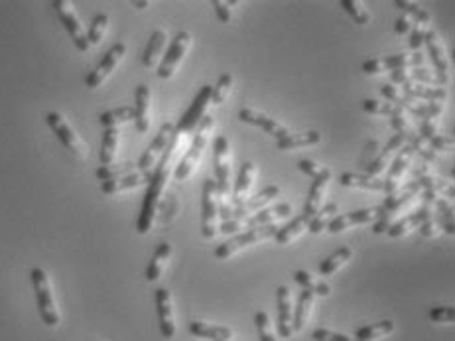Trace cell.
<instances>
[{"label":"cell","mask_w":455,"mask_h":341,"mask_svg":"<svg viewBox=\"0 0 455 341\" xmlns=\"http://www.w3.org/2000/svg\"><path fill=\"white\" fill-rule=\"evenodd\" d=\"M184 142V134L181 132H174L170 144L166 148V152L160 158V162L152 172L150 176V182H148L146 195H144V202H142V212H140V217L136 221V231L140 235H146L148 231L152 229L156 219V212H158V205H160V197H162V192L168 179H170L171 172H174V158L178 154L179 144Z\"/></svg>","instance_id":"6da1fadb"},{"label":"cell","mask_w":455,"mask_h":341,"mask_svg":"<svg viewBox=\"0 0 455 341\" xmlns=\"http://www.w3.org/2000/svg\"><path fill=\"white\" fill-rule=\"evenodd\" d=\"M213 129H215V119H213L211 114H205L204 121L199 122V127L195 129L197 132H195L191 147H189L186 156H184V158L176 164V168H174V178L178 179V182H184V179H187L194 174L195 166L199 164L205 147H207V142H209V137H211Z\"/></svg>","instance_id":"7a4b0ae2"},{"label":"cell","mask_w":455,"mask_h":341,"mask_svg":"<svg viewBox=\"0 0 455 341\" xmlns=\"http://www.w3.org/2000/svg\"><path fill=\"white\" fill-rule=\"evenodd\" d=\"M278 225L276 223H270V225H262V227H254V229H249V231H244L241 235H235L233 239H229L225 243H221L213 254H215V259L219 260H227L231 259L233 254H236L239 251H243L246 247H251V244H256L260 241H266V239H272V237H276L278 233Z\"/></svg>","instance_id":"3957f363"},{"label":"cell","mask_w":455,"mask_h":341,"mask_svg":"<svg viewBox=\"0 0 455 341\" xmlns=\"http://www.w3.org/2000/svg\"><path fill=\"white\" fill-rule=\"evenodd\" d=\"M32 278L34 292H36V302H38V310L44 320V324L48 327H56L59 324V312L54 302V294H51V286H49V278L44 268H32L30 272Z\"/></svg>","instance_id":"277c9868"},{"label":"cell","mask_w":455,"mask_h":341,"mask_svg":"<svg viewBox=\"0 0 455 341\" xmlns=\"http://www.w3.org/2000/svg\"><path fill=\"white\" fill-rule=\"evenodd\" d=\"M213 172H215V186L217 199L229 202L231 192V147L227 137H217L213 144Z\"/></svg>","instance_id":"5b68a950"},{"label":"cell","mask_w":455,"mask_h":341,"mask_svg":"<svg viewBox=\"0 0 455 341\" xmlns=\"http://www.w3.org/2000/svg\"><path fill=\"white\" fill-rule=\"evenodd\" d=\"M191 41H194V38H191V34L187 32V30H181L174 38L171 46L166 51V56L158 64V71L156 74H158L160 79H171L176 75L179 64L184 61V57L187 56V51L191 48Z\"/></svg>","instance_id":"8992f818"},{"label":"cell","mask_w":455,"mask_h":341,"mask_svg":"<svg viewBox=\"0 0 455 341\" xmlns=\"http://www.w3.org/2000/svg\"><path fill=\"white\" fill-rule=\"evenodd\" d=\"M424 56L420 51L414 54H396V56L379 57V59H369L363 64V71L366 75H379L384 71H404V69H414V67H422Z\"/></svg>","instance_id":"52a82bcc"},{"label":"cell","mask_w":455,"mask_h":341,"mask_svg":"<svg viewBox=\"0 0 455 341\" xmlns=\"http://www.w3.org/2000/svg\"><path fill=\"white\" fill-rule=\"evenodd\" d=\"M46 122H48L49 129L54 130V134H56L57 139H59V142H61L69 152H74V154L77 156V158H81V160H85V158L89 156V150L85 147V142L77 137V132L71 129V124L65 121L64 114L56 113V111H54V113H48L46 114Z\"/></svg>","instance_id":"ba28073f"},{"label":"cell","mask_w":455,"mask_h":341,"mask_svg":"<svg viewBox=\"0 0 455 341\" xmlns=\"http://www.w3.org/2000/svg\"><path fill=\"white\" fill-rule=\"evenodd\" d=\"M51 6L57 12L61 24H64V28L69 34V38L75 44V48L79 49V51H87L91 46L89 41H87V34L83 30L81 20H79L77 12H75L74 4L69 0H56V2H51Z\"/></svg>","instance_id":"9c48e42d"},{"label":"cell","mask_w":455,"mask_h":341,"mask_svg":"<svg viewBox=\"0 0 455 341\" xmlns=\"http://www.w3.org/2000/svg\"><path fill=\"white\" fill-rule=\"evenodd\" d=\"M217 186L215 179L207 178L204 182V194H201V235L204 239H215L219 233L217 227Z\"/></svg>","instance_id":"30bf717a"},{"label":"cell","mask_w":455,"mask_h":341,"mask_svg":"<svg viewBox=\"0 0 455 341\" xmlns=\"http://www.w3.org/2000/svg\"><path fill=\"white\" fill-rule=\"evenodd\" d=\"M390 83L394 85H400L402 91L406 93L408 99L412 101H426V103H438V105H444L447 99V93L444 89H436V87H426V85H420V83L410 81L404 71H392L390 75Z\"/></svg>","instance_id":"8fae6325"},{"label":"cell","mask_w":455,"mask_h":341,"mask_svg":"<svg viewBox=\"0 0 455 341\" xmlns=\"http://www.w3.org/2000/svg\"><path fill=\"white\" fill-rule=\"evenodd\" d=\"M174 132H176V127H174L171 122L162 124V129L156 134V139L150 142V147L144 150V154L140 156V160L136 162V168H139L140 172H144V174H152V172H154V168L158 166V162H160V158H162L164 152H166V148L170 144Z\"/></svg>","instance_id":"7c38bea8"},{"label":"cell","mask_w":455,"mask_h":341,"mask_svg":"<svg viewBox=\"0 0 455 341\" xmlns=\"http://www.w3.org/2000/svg\"><path fill=\"white\" fill-rule=\"evenodd\" d=\"M211 93H213L211 85H204V87L199 89V93H197V95L194 97V101H191L189 109H187L186 113L181 114L178 127H176V132L186 134V132H191V130H195L197 127H199V122L204 121L207 107L211 105Z\"/></svg>","instance_id":"4fadbf2b"},{"label":"cell","mask_w":455,"mask_h":341,"mask_svg":"<svg viewBox=\"0 0 455 341\" xmlns=\"http://www.w3.org/2000/svg\"><path fill=\"white\" fill-rule=\"evenodd\" d=\"M124 56H126V44H124V41H116L113 48L109 49L105 56H103L101 64L87 75L85 85H87L89 89H97V87H101V85L106 81V77L116 69V65L121 64Z\"/></svg>","instance_id":"5bb4252c"},{"label":"cell","mask_w":455,"mask_h":341,"mask_svg":"<svg viewBox=\"0 0 455 341\" xmlns=\"http://www.w3.org/2000/svg\"><path fill=\"white\" fill-rule=\"evenodd\" d=\"M382 217V207H366V209H357V212L343 213L337 215L331 223L327 225V231L331 235L343 233L353 225H369V223H376Z\"/></svg>","instance_id":"9a60e30c"},{"label":"cell","mask_w":455,"mask_h":341,"mask_svg":"<svg viewBox=\"0 0 455 341\" xmlns=\"http://www.w3.org/2000/svg\"><path fill=\"white\" fill-rule=\"evenodd\" d=\"M239 121L264 129L266 132H269L270 137H274L276 140L286 139V137L290 134V130L286 129L282 122H278L276 119H272V117H269V114L259 113V111H252V109H241V111H239Z\"/></svg>","instance_id":"2e32d148"},{"label":"cell","mask_w":455,"mask_h":341,"mask_svg":"<svg viewBox=\"0 0 455 341\" xmlns=\"http://www.w3.org/2000/svg\"><path fill=\"white\" fill-rule=\"evenodd\" d=\"M156 308H158V320H160V333L164 340H174L176 335V317H174V306H171V294L166 288L156 290Z\"/></svg>","instance_id":"e0dca14e"},{"label":"cell","mask_w":455,"mask_h":341,"mask_svg":"<svg viewBox=\"0 0 455 341\" xmlns=\"http://www.w3.org/2000/svg\"><path fill=\"white\" fill-rule=\"evenodd\" d=\"M278 195H280V187L278 186H269L264 187L259 195H254V197H249L246 202L241 203L239 207H233V212H231V219H249L251 215H254L256 212L260 209H264V205L270 203L272 199H276Z\"/></svg>","instance_id":"ac0fdd59"},{"label":"cell","mask_w":455,"mask_h":341,"mask_svg":"<svg viewBox=\"0 0 455 341\" xmlns=\"http://www.w3.org/2000/svg\"><path fill=\"white\" fill-rule=\"evenodd\" d=\"M331 176H334L331 170H329V168H324L321 174H319L317 178H314V182H311V187H309L308 192V199L304 203V213H301V215H306L309 221L316 217L319 207H321L324 194L325 189H327V186H329V182H331Z\"/></svg>","instance_id":"d6986e66"},{"label":"cell","mask_w":455,"mask_h":341,"mask_svg":"<svg viewBox=\"0 0 455 341\" xmlns=\"http://www.w3.org/2000/svg\"><path fill=\"white\" fill-rule=\"evenodd\" d=\"M412 158H414V150H412V147L404 144V147L400 148L399 154L394 158V162L390 166L389 176H386V179H382V182H384V194L390 195L399 189L400 184H402V176H404V172H406V168L410 166V162H412Z\"/></svg>","instance_id":"ffe728a7"},{"label":"cell","mask_w":455,"mask_h":341,"mask_svg":"<svg viewBox=\"0 0 455 341\" xmlns=\"http://www.w3.org/2000/svg\"><path fill=\"white\" fill-rule=\"evenodd\" d=\"M276 306H278V333L280 337H292L294 327H292V292L288 286H278L276 290Z\"/></svg>","instance_id":"44dd1931"},{"label":"cell","mask_w":455,"mask_h":341,"mask_svg":"<svg viewBox=\"0 0 455 341\" xmlns=\"http://www.w3.org/2000/svg\"><path fill=\"white\" fill-rule=\"evenodd\" d=\"M430 217H434V212L430 209V205H424L420 212L410 213V215H406V217L394 221V223L386 229V235H389L390 239H399V237L408 235L410 231H414V229L420 227L424 221H428Z\"/></svg>","instance_id":"7402d4cb"},{"label":"cell","mask_w":455,"mask_h":341,"mask_svg":"<svg viewBox=\"0 0 455 341\" xmlns=\"http://www.w3.org/2000/svg\"><path fill=\"white\" fill-rule=\"evenodd\" d=\"M404 144H406V139L396 132V134L386 142V147L382 148L381 154L369 162V166H366V174H369V176H373V178H379L382 172L386 170V166H389L390 160H392V156L399 154V150L404 147Z\"/></svg>","instance_id":"603a6c76"},{"label":"cell","mask_w":455,"mask_h":341,"mask_svg":"<svg viewBox=\"0 0 455 341\" xmlns=\"http://www.w3.org/2000/svg\"><path fill=\"white\" fill-rule=\"evenodd\" d=\"M424 44L430 49V57L434 65H436V74H439L441 77H447L449 79V56H447L446 44L441 41L439 34L436 30H430L424 38Z\"/></svg>","instance_id":"cb8c5ba5"},{"label":"cell","mask_w":455,"mask_h":341,"mask_svg":"<svg viewBox=\"0 0 455 341\" xmlns=\"http://www.w3.org/2000/svg\"><path fill=\"white\" fill-rule=\"evenodd\" d=\"M134 122H136V130L140 134H144L150 129V103H152V95H150V87L140 83L134 93Z\"/></svg>","instance_id":"d4e9b609"},{"label":"cell","mask_w":455,"mask_h":341,"mask_svg":"<svg viewBox=\"0 0 455 341\" xmlns=\"http://www.w3.org/2000/svg\"><path fill=\"white\" fill-rule=\"evenodd\" d=\"M150 176H152V174L134 172V174L122 176V178L109 179V182H103V184H101V192H103L105 195H114V194H121V192H126V189H134V187L148 186Z\"/></svg>","instance_id":"484cf974"},{"label":"cell","mask_w":455,"mask_h":341,"mask_svg":"<svg viewBox=\"0 0 455 341\" xmlns=\"http://www.w3.org/2000/svg\"><path fill=\"white\" fill-rule=\"evenodd\" d=\"M254 178H256V166L254 162H244L239 170V178H236L235 189H233V195L231 199L235 203V207H239L241 203H244L249 197H251L252 184H254Z\"/></svg>","instance_id":"4316f807"},{"label":"cell","mask_w":455,"mask_h":341,"mask_svg":"<svg viewBox=\"0 0 455 341\" xmlns=\"http://www.w3.org/2000/svg\"><path fill=\"white\" fill-rule=\"evenodd\" d=\"M288 215H292V205L290 203H280L276 207L260 209L252 217L244 219V223H246V229H254L262 227V225H270V223H276L278 219H284Z\"/></svg>","instance_id":"83f0119b"},{"label":"cell","mask_w":455,"mask_h":341,"mask_svg":"<svg viewBox=\"0 0 455 341\" xmlns=\"http://www.w3.org/2000/svg\"><path fill=\"white\" fill-rule=\"evenodd\" d=\"M166 41H168V32L166 30H156L150 40L146 44V49H144V56H142V64L148 69H152L156 65L160 64V57H162V51L166 48Z\"/></svg>","instance_id":"f1b7e54d"},{"label":"cell","mask_w":455,"mask_h":341,"mask_svg":"<svg viewBox=\"0 0 455 341\" xmlns=\"http://www.w3.org/2000/svg\"><path fill=\"white\" fill-rule=\"evenodd\" d=\"M321 142V134L317 130H308V132H301V134H288L286 139L276 140V150H300V148L316 147Z\"/></svg>","instance_id":"f546056e"},{"label":"cell","mask_w":455,"mask_h":341,"mask_svg":"<svg viewBox=\"0 0 455 341\" xmlns=\"http://www.w3.org/2000/svg\"><path fill=\"white\" fill-rule=\"evenodd\" d=\"M171 252H174V249H171L170 243L158 244V249L154 251V254H152V259H150V262H148V267H146L148 282H156V280H160L164 268H166L168 260H170Z\"/></svg>","instance_id":"4dcf8cb0"},{"label":"cell","mask_w":455,"mask_h":341,"mask_svg":"<svg viewBox=\"0 0 455 341\" xmlns=\"http://www.w3.org/2000/svg\"><path fill=\"white\" fill-rule=\"evenodd\" d=\"M189 333L195 337H204V340L213 341H223V340H233V330H229L225 325H213L207 322H191L189 324Z\"/></svg>","instance_id":"1f68e13d"},{"label":"cell","mask_w":455,"mask_h":341,"mask_svg":"<svg viewBox=\"0 0 455 341\" xmlns=\"http://www.w3.org/2000/svg\"><path fill=\"white\" fill-rule=\"evenodd\" d=\"M339 184L345 187H361V189H371V192H384V182L381 178H373L369 174L345 172V174L339 176Z\"/></svg>","instance_id":"d6a6232c"},{"label":"cell","mask_w":455,"mask_h":341,"mask_svg":"<svg viewBox=\"0 0 455 341\" xmlns=\"http://www.w3.org/2000/svg\"><path fill=\"white\" fill-rule=\"evenodd\" d=\"M351 259H353V251H351L349 247H341V249H337L327 259L319 262V275L321 277H331L339 268L345 267Z\"/></svg>","instance_id":"836d02e7"},{"label":"cell","mask_w":455,"mask_h":341,"mask_svg":"<svg viewBox=\"0 0 455 341\" xmlns=\"http://www.w3.org/2000/svg\"><path fill=\"white\" fill-rule=\"evenodd\" d=\"M294 280H296L304 290H308V292H311L314 296L327 298V296L331 294L329 285L324 282V280H319V278H316L311 272H308V270H296V272H294Z\"/></svg>","instance_id":"e575fe53"},{"label":"cell","mask_w":455,"mask_h":341,"mask_svg":"<svg viewBox=\"0 0 455 341\" xmlns=\"http://www.w3.org/2000/svg\"><path fill=\"white\" fill-rule=\"evenodd\" d=\"M309 225V219L306 217V215H300V217H296V219L292 221V223H288V225H284V227H280L278 229V233H276V243L278 244H290L292 241H296L298 237H301L304 233H306V229H308Z\"/></svg>","instance_id":"d590c367"},{"label":"cell","mask_w":455,"mask_h":341,"mask_svg":"<svg viewBox=\"0 0 455 341\" xmlns=\"http://www.w3.org/2000/svg\"><path fill=\"white\" fill-rule=\"evenodd\" d=\"M392 332H394V322H390V320H382V322H376V324L359 327L357 333H355V340L376 341V340H381V337H384V335H390Z\"/></svg>","instance_id":"8d00e7d4"},{"label":"cell","mask_w":455,"mask_h":341,"mask_svg":"<svg viewBox=\"0 0 455 341\" xmlns=\"http://www.w3.org/2000/svg\"><path fill=\"white\" fill-rule=\"evenodd\" d=\"M134 121V109L132 107H119L113 111H106L99 117V124L105 129H119V124Z\"/></svg>","instance_id":"74e56055"},{"label":"cell","mask_w":455,"mask_h":341,"mask_svg":"<svg viewBox=\"0 0 455 341\" xmlns=\"http://www.w3.org/2000/svg\"><path fill=\"white\" fill-rule=\"evenodd\" d=\"M311 306H314V294L308 292V290H304V292L300 294V300H298V308L294 310V317H292L294 332H301V330L306 327V322H308Z\"/></svg>","instance_id":"f35d334b"},{"label":"cell","mask_w":455,"mask_h":341,"mask_svg":"<svg viewBox=\"0 0 455 341\" xmlns=\"http://www.w3.org/2000/svg\"><path fill=\"white\" fill-rule=\"evenodd\" d=\"M337 213H339V205H337L335 202L327 203L324 209H319L316 217L309 221V225H308L309 233H311V235H319L324 229H327V225L331 223V219L337 217Z\"/></svg>","instance_id":"ab89813d"},{"label":"cell","mask_w":455,"mask_h":341,"mask_svg":"<svg viewBox=\"0 0 455 341\" xmlns=\"http://www.w3.org/2000/svg\"><path fill=\"white\" fill-rule=\"evenodd\" d=\"M119 139H121V132H119V129H105V134H103V144H101V154H99L103 166H109V164L114 162L116 148H119Z\"/></svg>","instance_id":"60d3db41"},{"label":"cell","mask_w":455,"mask_h":341,"mask_svg":"<svg viewBox=\"0 0 455 341\" xmlns=\"http://www.w3.org/2000/svg\"><path fill=\"white\" fill-rule=\"evenodd\" d=\"M404 74H406V77L410 81L420 83V85H436V89H439L441 85H447V83H449L447 77H441L439 74L430 71V69H426V67H414V69L404 71Z\"/></svg>","instance_id":"b9f144b4"},{"label":"cell","mask_w":455,"mask_h":341,"mask_svg":"<svg viewBox=\"0 0 455 341\" xmlns=\"http://www.w3.org/2000/svg\"><path fill=\"white\" fill-rule=\"evenodd\" d=\"M136 172V164L124 162V164H109V166H101L95 176L101 182H109V179L122 178V176H129V174H134Z\"/></svg>","instance_id":"7bdbcfd3"},{"label":"cell","mask_w":455,"mask_h":341,"mask_svg":"<svg viewBox=\"0 0 455 341\" xmlns=\"http://www.w3.org/2000/svg\"><path fill=\"white\" fill-rule=\"evenodd\" d=\"M394 6H396L402 14H406V16L412 20V24L431 26L430 14L424 9H420L418 4H414V2H408V0H394Z\"/></svg>","instance_id":"ee69618b"},{"label":"cell","mask_w":455,"mask_h":341,"mask_svg":"<svg viewBox=\"0 0 455 341\" xmlns=\"http://www.w3.org/2000/svg\"><path fill=\"white\" fill-rule=\"evenodd\" d=\"M341 6L355 20V24L366 26L371 22V12L366 10L365 2H361V0H341Z\"/></svg>","instance_id":"f6af8a7d"},{"label":"cell","mask_w":455,"mask_h":341,"mask_svg":"<svg viewBox=\"0 0 455 341\" xmlns=\"http://www.w3.org/2000/svg\"><path fill=\"white\" fill-rule=\"evenodd\" d=\"M106 30H109V14L101 12V14H97V16L93 18V22H91L89 34H87L89 46H97V44H101L103 38H105Z\"/></svg>","instance_id":"bcb514c9"},{"label":"cell","mask_w":455,"mask_h":341,"mask_svg":"<svg viewBox=\"0 0 455 341\" xmlns=\"http://www.w3.org/2000/svg\"><path fill=\"white\" fill-rule=\"evenodd\" d=\"M363 109H365V113L369 114H389V117H394V114H399L402 109H399L396 105H392L389 101H379V99H365L363 101Z\"/></svg>","instance_id":"7dc6e473"},{"label":"cell","mask_w":455,"mask_h":341,"mask_svg":"<svg viewBox=\"0 0 455 341\" xmlns=\"http://www.w3.org/2000/svg\"><path fill=\"white\" fill-rule=\"evenodd\" d=\"M233 83H235V79H233V75L231 74L221 75L217 85L213 87V93H211L213 105H223V103H225V99L229 97V93H231V89H233Z\"/></svg>","instance_id":"c3c4849f"},{"label":"cell","mask_w":455,"mask_h":341,"mask_svg":"<svg viewBox=\"0 0 455 341\" xmlns=\"http://www.w3.org/2000/svg\"><path fill=\"white\" fill-rule=\"evenodd\" d=\"M254 325H256L260 341H276V335L272 332V324H270V316L264 310H259L254 314Z\"/></svg>","instance_id":"681fc988"},{"label":"cell","mask_w":455,"mask_h":341,"mask_svg":"<svg viewBox=\"0 0 455 341\" xmlns=\"http://www.w3.org/2000/svg\"><path fill=\"white\" fill-rule=\"evenodd\" d=\"M428 317H430L434 324H454L455 308L454 306H439V308H431Z\"/></svg>","instance_id":"f907efd6"},{"label":"cell","mask_w":455,"mask_h":341,"mask_svg":"<svg viewBox=\"0 0 455 341\" xmlns=\"http://www.w3.org/2000/svg\"><path fill=\"white\" fill-rule=\"evenodd\" d=\"M431 26L426 24H412V34H410V48L414 51H420V48L424 46V38L426 34L430 32Z\"/></svg>","instance_id":"816d5d0a"},{"label":"cell","mask_w":455,"mask_h":341,"mask_svg":"<svg viewBox=\"0 0 455 341\" xmlns=\"http://www.w3.org/2000/svg\"><path fill=\"white\" fill-rule=\"evenodd\" d=\"M428 147L434 150V152H454V148H455V142L454 139H449V137H441V134H436L434 139L428 140Z\"/></svg>","instance_id":"f5cc1de1"},{"label":"cell","mask_w":455,"mask_h":341,"mask_svg":"<svg viewBox=\"0 0 455 341\" xmlns=\"http://www.w3.org/2000/svg\"><path fill=\"white\" fill-rule=\"evenodd\" d=\"M311 340L314 341H357L345 335V333H335L331 330H324V327H317L316 332L311 333Z\"/></svg>","instance_id":"db71d44e"},{"label":"cell","mask_w":455,"mask_h":341,"mask_svg":"<svg viewBox=\"0 0 455 341\" xmlns=\"http://www.w3.org/2000/svg\"><path fill=\"white\" fill-rule=\"evenodd\" d=\"M236 2H223V0H213L211 6L215 10V14L219 18L223 24H229L231 18H233V12H231V6H235Z\"/></svg>","instance_id":"11a10c76"},{"label":"cell","mask_w":455,"mask_h":341,"mask_svg":"<svg viewBox=\"0 0 455 341\" xmlns=\"http://www.w3.org/2000/svg\"><path fill=\"white\" fill-rule=\"evenodd\" d=\"M298 168H300L306 176H309V178L314 179L317 178L319 174H321V170H324V166L321 164H317L316 160H308V158H304V160H300V164H298Z\"/></svg>","instance_id":"9f6ffc18"},{"label":"cell","mask_w":455,"mask_h":341,"mask_svg":"<svg viewBox=\"0 0 455 341\" xmlns=\"http://www.w3.org/2000/svg\"><path fill=\"white\" fill-rule=\"evenodd\" d=\"M246 229V223L243 219H229V221H223L219 227V233H225V235H236V233H241Z\"/></svg>","instance_id":"6f0895ef"},{"label":"cell","mask_w":455,"mask_h":341,"mask_svg":"<svg viewBox=\"0 0 455 341\" xmlns=\"http://www.w3.org/2000/svg\"><path fill=\"white\" fill-rule=\"evenodd\" d=\"M420 233L424 237H428V239H434V237H438L441 233V227L434 221V217H430V219L424 221L422 225H420Z\"/></svg>","instance_id":"680465c9"},{"label":"cell","mask_w":455,"mask_h":341,"mask_svg":"<svg viewBox=\"0 0 455 341\" xmlns=\"http://www.w3.org/2000/svg\"><path fill=\"white\" fill-rule=\"evenodd\" d=\"M412 30V20L406 16V14H402V16L396 20V24H394V32L402 36V34H408Z\"/></svg>","instance_id":"91938a15"},{"label":"cell","mask_w":455,"mask_h":341,"mask_svg":"<svg viewBox=\"0 0 455 341\" xmlns=\"http://www.w3.org/2000/svg\"><path fill=\"white\" fill-rule=\"evenodd\" d=\"M132 6H136L139 10H144L150 6V2H132Z\"/></svg>","instance_id":"94428289"},{"label":"cell","mask_w":455,"mask_h":341,"mask_svg":"<svg viewBox=\"0 0 455 341\" xmlns=\"http://www.w3.org/2000/svg\"><path fill=\"white\" fill-rule=\"evenodd\" d=\"M223 341H233V340H223Z\"/></svg>","instance_id":"6125c7cd"}]
</instances>
